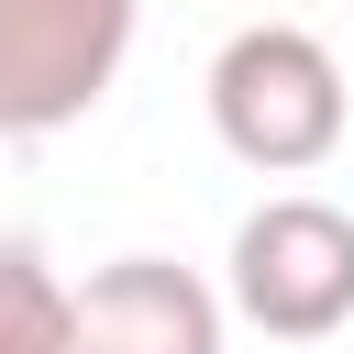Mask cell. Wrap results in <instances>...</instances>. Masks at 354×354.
I'll list each match as a JSON object with an SVG mask.
<instances>
[{
    "label": "cell",
    "mask_w": 354,
    "mask_h": 354,
    "mask_svg": "<svg viewBox=\"0 0 354 354\" xmlns=\"http://www.w3.org/2000/svg\"><path fill=\"white\" fill-rule=\"evenodd\" d=\"M343 55L310 33V22H243L221 55H210V133L232 166L254 177H310L343 155Z\"/></svg>",
    "instance_id": "1"
},
{
    "label": "cell",
    "mask_w": 354,
    "mask_h": 354,
    "mask_svg": "<svg viewBox=\"0 0 354 354\" xmlns=\"http://www.w3.org/2000/svg\"><path fill=\"white\" fill-rule=\"evenodd\" d=\"M232 310L177 254H111L88 288H66V354H221Z\"/></svg>",
    "instance_id": "4"
},
{
    "label": "cell",
    "mask_w": 354,
    "mask_h": 354,
    "mask_svg": "<svg viewBox=\"0 0 354 354\" xmlns=\"http://www.w3.org/2000/svg\"><path fill=\"white\" fill-rule=\"evenodd\" d=\"M133 33H144V0H0V133L33 144L88 122Z\"/></svg>",
    "instance_id": "3"
},
{
    "label": "cell",
    "mask_w": 354,
    "mask_h": 354,
    "mask_svg": "<svg viewBox=\"0 0 354 354\" xmlns=\"http://www.w3.org/2000/svg\"><path fill=\"white\" fill-rule=\"evenodd\" d=\"M0 354H66V277L33 232H0Z\"/></svg>",
    "instance_id": "5"
},
{
    "label": "cell",
    "mask_w": 354,
    "mask_h": 354,
    "mask_svg": "<svg viewBox=\"0 0 354 354\" xmlns=\"http://www.w3.org/2000/svg\"><path fill=\"white\" fill-rule=\"evenodd\" d=\"M221 310L254 321L266 343H321L354 321V210L288 188L266 210L232 221V254H221Z\"/></svg>",
    "instance_id": "2"
}]
</instances>
